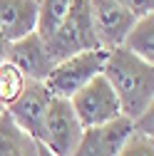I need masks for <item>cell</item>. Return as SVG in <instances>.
Here are the masks:
<instances>
[{
	"mask_svg": "<svg viewBox=\"0 0 154 156\" xmlns=\"http://www.w3.org/2000/svg\"><path fill=\"white\" fill-rule=\"evenodd\" d=\"M102 74L117 94L122 116L129 122L154 109V65L134 57L124 47H112L107 50Z\"/></svg>",
	"mask_w": 154,
	"mask_h": 156,
	"instance_id": "obj_1",
	"label": "cell"
},
{
	"mask_svg": "<svg viewBox=\"0 0 154 156\" xmlns=\"http://www.w3.org/2000/svg\"><path fill=\"white\" fill-rule=\"evenodd\" d=\"M45 45H47V52L52 55L55 62L72 57L77 52L102 50L97 42V35H94V27H92V15H90L87 0H75L72 8L65 15V20L45 40Z\"/></svg>",
	"mask_w": 154,
	"mask_h": 156,
	"instance_id": "obj_2",
	"label": "cell"
},
{
	"mask_svg": "<svg viewBox=\"0 0 154 156\" xmlns=\"http://www.w3.org/2000/svg\"><path fill=\"white\" fill-rule=\"evenodd\" d=\"M107 50H87V52H77L72 57L60 60L52 72L47 74V80L42 82L52 97H62L70 99L75 92H80L92 77L102 74Z\"/></svg>",
	"mask_w": 154,
	"mask_h": 156,
	"instance_id": "obj_3",
	"label": "cell"
},
{
	"mask_svg": "<svg viewBox=\"0 0 154 156\" xmlns=\"http://www.w3.org/2000/svg\"><path fill=\"white\" fill-rule=\"evenodd\" d=\"M70 107L77 116V122L82 124V129L102 126L112 119H117V116H122L117 94L112 92L105 74L92 77L80 92H75L70 97Z\"/></svg>",
	"mask_w": 154,
	"mask_h": 156,
	"instance_id": "obj_4",
	"label": "cell"
},
{
	"mask_svg": "<svg viewBox=\"0 0 154 156\" xmlns=\"http://www.w3.org/2000/svg\"><path fill=\"white\" fill-rule=\"evenodd\" d=\"M82 131L85 129L77 122V116L70 107V99L52 97L47 104V112H45L42 136L37 144H42L52 156H72Z\"/></svg>",
	"mask_w": 154,
	"mask_h": 156,
	"instance_id": "obj_5",
	"label": "cell"
},
{
	"mask_svg": "<svg viewBox=\"0 0 154 156\" xmlns=\"http://www.w3.org/2000/svg\"><path fill=\"white\" fill-rule=\"evenodd\" d=\"M90 15H92V27L97 35V42L102 50L119 47L124 35L134 25V17L119 0H87Z\"/></svg>",
	"mask_w": 154,
	"mask_h": 156,
	"instance_id": "obj_6",
	"label": "cell"
},
{
	"mask_svg": "<svg viewBox=\"0 0 154 156\" xmlns=\"http://www.w3.org/2000/svg\"><path fill=\"white\" fill-rule=\"evenodd\" d=\"M52 99V94L42 82H28L23 94L5 109V114L13 119L17 129H23L28 136H32L35 141H40L42 136V122H45V112Z\"/></svg>",
	"mask_w": 154,
	"mask_h": 156,
	"instance_id": "obj_7",
	"label": "cell"
},
{
	"mask_svg": "<svg viewBox=\"0 0 154 156\" xmlns=\"http://www.w3.org/2000/svg\"><path fill=\"white\" fill-rule=\"evenodd\" d=\"M8 62L20 69L28 82H45L47 74L52 72V67L57 65L52 60V55L47 52L45 40L37 32H30V35L20 37V40L10 42Z\"/></svg>",
	"mask_w": 154,
	"mask_h": 156,
	"instance_id": "obj_8",
	"label": "cell"
},
{
	"mask_svg": "<svg viewBox=\"0 0 154 156\" xmlns=\"http://www.w3.org/2000/svg\"><path fill=\"white\" fill-rule=\"evenodd\" d=\"M129 134H132V122L127 116H117L102 126L85 129L72 156H117Z\"/></svg>",
	"mask_w": 154,
	"mask_h": 156,
	"instance_id": "obj_9",
	"label": "cell"
},
{
	"mask_svg": "<svg viewBox=\"0 0 154 156\" xmlns=\"http://www.w3.org/2000/svg\"><path fill=\"white\" fill-rule=\"evenodd\" d=\"M37 30V0H0V32L10 42Z\"/></svg>",
	"mask_w": 154,
	"mask_h": 156,
	"instance_id": "obj_10",
	"label": "cell"
},
{
	"mask_svg": "<svg viewBox=\"0 0 154 156\" xmlns=\"http://www.w3.org/2000/svg\"><path fill=\"white\" fill-rule=\"evenodd\" d=\"M127 52H132L134 57L154 65V12L152 15H142L134 20V25L129 27V32L124 35L122 45Z\"/></svg>",
	"mask_w": 154,
	"mask_h": 156,
	"instance_id": "obj_11",
	"label": "cell"
},
{
	"mask_svg": "<svg viewBox=\"0 0 154 156\" xmlns=\"http://www.w3.org/2000/svg\"><path fill=\"white\" fill-rule=\"evenodd\" d=\"M37 144L32 136L17 129L13 119L3 112L0 116V156H37Z\"/></svg>",
	"mask_w": 154,
	"mask_h": 156,
	"instance_id": "obj_12",
	"label": "cell"
},
{
	"mask_svg": "<svg viewBox=\"0 0 154 156\" xmlns=\"http://www.w3.org/2000/svg\"><path fill=\"white\" fill-rule=\"evenodd\" d=\"M72 3L75 0H37V30L35 32L42 40H47L57 30V25L65 20V15L72 8Z\"/></svg>",
	"mask_w": 154,
	"mask_h": 156,
	"instance_id": "obj_13",
	"label": "cell"
},
{
	"mask_svg": "<svg viewBox=\"0 0 154 156\" xmlns=\"http://www.w3.org/2000/svg\"><path fill=\"white\" fill-rule=\"evenodd\" d=\"M25 84H28V80L23 77V72L15 65H10L8 60L0 65V104H3L5 109L23 94Z\"/></svg>",
	"mask_w": 154,
	"mask_h": 156,
	"instance_id": "obj_14",
	"label": "cell"
},
{
	"mask_svg": "<svg viewBox=\"0 0 154 156\" xmlns=\"http://www.w3.org/2000/svg\"><path fill=\"white\" fill-rule=\"evenodd\" d=\"M117 156H154V139L132 126V134L127 136Z\"/></svg>",
	"mask_w": 154,
	"mask_h": 156,
	"instance_id": "obj_15",
	"label": "cell"
},
{
	"mask_svg": "<svg viewBox=\"0 0 154 156\" xmlns=\"http://www.w3.org/2000/svg\"><path fill=\"white\" fill-rule=\"evenodd\" d=\"M119 3L134 17H142V15H152L154 12V0H119Z\"/></svg>",
	"mask_w": 154,
	"mask_h": 156,
	"instance_id": "obj_16",
	"label": "cell"
},
{
	"mask_svg": "<svg viewBox=\"0 0 154 156\" xmlns=\"http://www.w3.org/2000/svg\"><path fill=\"white\" fill-rule=\"evenodd\" d=\"M8 50H10V40H8L3 32H0V65L8 60Z\"/></svg>",
	"mask_w": 154,
	"mask_h": 156,
	"instance_id": "obj_17",
	"label": "cell"
},
{
	"mask_svg": "<svg viewBox=\"0 0 154 156\" xmlns=\"http://www.w3.org/2000/svg\"><path fill=\"white\" fill-rule=\"evenodd\" d=\"M37 156H52V154H50V151H47V149L40 144V146H37Z\"/></svg>",
	"mask_w": 154,
	"mask_h": 156,
	"instance_id": "obj_18",
	"label": "cell"
},
{
	"mask_svg": "<svg viewBox=\"0 0 154 156\" xmlns=\"http://www.w3.org/2000/svg\"><path fill=\"white\" fill-rule=\"evenodd\" d=\"M3 112H5V107H3V104H0V116H3Z\"/></svg>",
	"mask_w": 154,
	"mask_h": 156,
	"instance_id": "obj_19",
	"label": "cell"
}]
</instances>
